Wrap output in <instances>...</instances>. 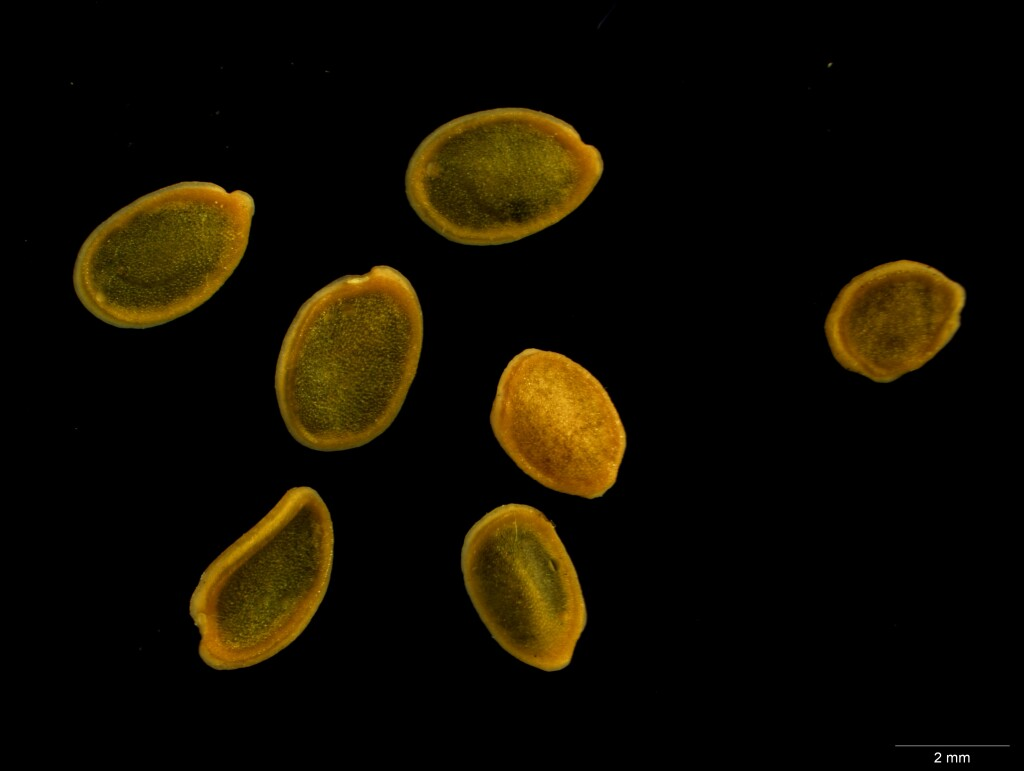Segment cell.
Masks as SVG:
<instances>
[{"label": "cell", "instance_id": "6da1fadb", "mask_svg": "<svg viewBox=\"0 0 1024 771\" xmlns=\"http://www.w3.org/2000/svg\"><path fill=\"white\" fill-rule=\"evenodd\" d=\"M423 328L416 291L390 266L346 275L313 294L276 365V398L292 437L315 451L339 452L380 436L415 378Z\"/></svg>", "mask_w": 1024, "mask_h": 771}, {"label": "cell", "instance_id": "52a82bcc", "mask_svg": "<svg viewBox=\"0 0 1024 771\" xmlns=\"http://www.w3.org/2000/svg\"><path fill=\"white\" fill-rule=\"evenodd\" d=\"M966 291L927 264L898 260L854 277L825 320L836 361L877 383L918 370L954 337Z\"/></svg>", "mask_w": 1024, "mask_h": 771}, {"label": "cell", "instance_id": "5b68a950", "mask_svg": "<svg viewBox=\"0 0 1024 771\" xmlns=\"http://www.w3.org/2000/svg\"><path fill=\"white\" fill-rule=\"evenodd\" d=\"M461 570L492 638L514 658L547 672L566 668L587 624L576 569L553 523L509 503L467 532Z\"/></svg>", "mask_w": 1024, "mask_h": 771}, {"label": "cell", "instance_id": "8992f818", "mask_svg": "<svg viewBox=\"0 0 1024 771\" xmlns=\"http://www.w3.org/2000/svg\"><path fill=\"white\" fill-rule=\"evenodd\" d=\"M490 424L529 477L556 492L602 497L616 482L626 432L607 391L555 351L528 348L505 367Z\"/></svg>", "mask_w": 1024, "mask_h": 771}, {"label": "cell", "instance_id": "3957f363", "mask_svg": "<svg viewBox=\"0 0 1024 771\" xmlns=\"http://www.w3.org/2000/svg\"><path fill=\"white\" fill-rule=\"evenodd\" d=\"M255 203L208 182L140 198L87 238L74 269L82 304L120 328L172 321L212 297L246 251Z\"/></svg>", "mask_w": 1024, "mask_h": 771}, {"label": "cell", "instance_id": "7a4b0ae2", "mask_svg": "<svg viewBox=\"0 0 1024 771\" xmlns=\"http://www.w3.org/2000/svg\"><path fill=\"white\" fill-rule=\"evenodd\" d=\"M604 170L600 151L564 120L523 107L455 118L416 148L405 173L418 217L463 245L512 243L576 210Z\"/></svg>", "mask_w": 1024, "mask_h": 771}, {"label": "cell", "instance_id": "277c9868", "mask_svg": "<svg viewBox=\"0 0 1024 771\" xmlns=\"http://www.w3.org/2000/svg\"><path fill=\"white\" fill-rule=\"evenodd\" d=\"M330 511L308 486L289 489L203 573L190 600L199 654L232 670L271 658L306 628L333 566Z\"/></svg>", "mask_w": 1024, "mask_h": 771}]
</instances>
